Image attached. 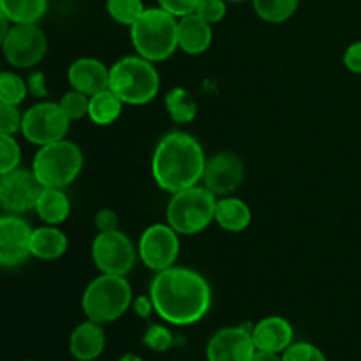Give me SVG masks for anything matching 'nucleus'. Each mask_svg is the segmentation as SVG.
Here are the masks:
<instances>
[{
	"label": "nucleus",
	"instance_id": "3",
	"mask_svg": "<svg viewBox=\"0 0 361 361\" xmlns=\"http://www.w3.org/2000/svg\"><path fill=\"white\" fill-rule=\"evenodd\" d=\"M129 28L136 55L150 62H164L178 49V18L162 7H147Z\"/></svg>",
	"mask_w": 361,
	"mask_h": 361
},
{
	"label": "nucleus",
	"instance_id": "10",
	"mask_svg": "<svg viewBox=\"0 0 361 361\" xmlns=\"http://www.w3.org/2000/svg\"><path fill=\"white\" fill-rule=\"evenodd\" d=\"M92 261L101 274L127 277L137 261V247L120 229L97 233L90 247Z\"/></svg>",
	"mask_w": 361,
	"mask_h": 361
},
{
	"label": "nucleus",
	"instance_id": "20",
	"mask_svg": "<svg viewBox=\"0 0 361 361\" xmlns=\"http://www.w3.org/2000/svg\"><path fill=\"white\" fill-rule=\"evenodd\" d=\"M214 222L228 233H242L252 222V210L245 201L236 196L217 197Z\"/></svg>",
	"mask_w": 361,
	"mask_h": 361
},
{
	"label": "nucleus",
	"instance_id": "2",
	"mask_svg": "<svg viewBox=\"0 0 361 361\" xmlns=\"http://www.w3.org/2000/svg\"><path fill=\"white\" fill-rule=\"evenodd\" d=\"M207 155L192 134L175 130L168 133L155 145L152 155V175L155 183L166 192L197 185L203 178Z\"/></svg>",
	"mask_w": 361,
	"mask_h": 361
},
{
	"label": "nucleus",
	"instance_id": "11",
	"mask_svg": "<svg viewBox=\"0 0 361 361\" xmlns=\"http://www.w3.org/2000/svg\"><path fill=\"white\" fill-rule=\"evenodd\" d=\"M180 254V235L169 224L148 226L140 236L137 257L152 271L175 267Z\"/></svg>",
	"mask_w": 361,
	"mask_h": 361
},
{
	"label": "nucleus",
	"instance_id": "34",
	"mask_svg": "<svg viewBox=\"0 0 361 361\" xmlns=\"http://www.w3.org/2000/svg\"><path fill=\"white\" fill-rule=\"evenodd\" d=\"M228 0H200L194 13L210 25L221 23L228 14Z\"/></svg>",
	"mask_w": 361,
	"mask_h": 361
},
{
	"label": "nucleus",
	"instance_id": "13",
	"mask_svg": "<svg viewBox=\"0 0 361 361\" xmlns=\"http://www.w3.org/2000/svg\"><path fill=\"white\" fill-rule=\"evenodd\" d=\"M245 166L235 152H217L207 159L201 183L217 197L231 196L243 183Z\"/></svg>",
	"mask_w": 361,
	"mask_h": 361
},
{
	"label": "nucleus",
	"instance_id": "14",
	"mask_svg": "<svg viewBox=\"0 0 361 361\" xmlns=\"http://www.w3.org/2000/svg\"><path fill=\"white\" fill-rule=\"evenodd\" d=\"M32 228L20 215H0V267L14 268L32 256Z\"/></svg>",
	"mask_w": 361,
	"mask_h": 361
},
{
	"label": "nucleus",
	"instance_id": "23",
	"mask_svg": "<svg viewBox=\"0 0 361 361\" xmlns=\"http://www.w3.org/2000/svg\"><path fill=\"white\" fill-rule=\"evenodd\" d=\"M123 109V101L113 90L97 92L90 95V104H88V118L95 126H111L120 118Z\"/></svg>",
	"mask_w": 361,
	"mask_h": 361
},
{
	"label": "nucleus",
	"instance_id": "45",
	"mask_svg": "<svg viewBox=\"0 0 361 361\" xmlns=\"http://www.w3.org/2000/svg\"><path fill=\"white\" fill-rule=\"evenodd\" d=\"M0 71H2V69H0Z\"/></svg>",
	"mask_w": 361,
	"mask_h": 361
},
{
	"label": "nucleus",
	"instance_id": "44",
	"mask_svg": "<svg viewBox=\"0 0 361 361\" xmlns=\"http://www.w3.org/2000/svg\"><path fill=\"white\" fill-rule=\"evenodd\" d=\"M27 361H32V360H27Z\"/></svg>",
	"mask_w": 361,
	"mask_h": 361
},
{
	"label": "nucleus",
	"instance_id": "4",
	"mask_svg": "<svg viewBox=\"0 0 361 361\" xmlns=\"http://www.w3.org/2000/svg\"><path fill=\"white\" fill-rule=\"evenodd\" d=\"M109 90L123 104L143 106L154 101L161 90V74L154 62L140 55H127L109 67Z\"/></svg>",
	"mask_w": 361,
	"mask_h": 361
},
{
	"label": "nucleus",
	"instance_id": "18",
	"mask_svg": "<svg viewBox=\"0 0 361 361\" xmlns=\"http://www.w3.org/2000/svg\"><path fill=\"white\" fill-rule=\"evenodd\" d=\"M106 348V334L102 324L87 319L78 324L69 335V351L78 361H94Z\"/></svg>",
	"mask_w": 361,
	"mask_h": 361
},
{
	"label": "nucleus",
	"instance_id": "26",
	"mask_svg": "<svg viewBox=\"0 0 361 361\" xmlns=\"http://www.w3.org/2000/svg\"><path fill=\"white\" fill-rule=\"evenodd\" d=\"M254 13L267 23H284L295 16L300 0H252Z\"/></svg>",
	"mask_w": 361,
	"mask_h": 361
},
{
	"label": "nucleus",
	"instance_id": "8",
	"mask_svg": "<svg viewBox=\"0 0 361 361\" xmlns=\"http://www.w3.org/2000/svg\"><path fill=\"white\" fill-rule=\"evenodd\" d=\"M0 49L9 66L32 69L48 53V37L39 23H13Z\"/></svg>",
	"mask_w": 361,
	"mask_h": 361
},
{
	"label": "nucleus",
	"instance_id": "41",
	"mask_svg": "<svg viewBox=\"0 0 361 361\" xmlns=\"http://www.w3.org/2000/svg\"><path fill=\"white\" fill-rule=\"evenodd\" d=\"M250 361H282V355L277 353H267V351H256Z\"/></svg>",
	"mask_w": 361,
	"mask_h": 361
},
{
	"label": "nucleus",
	"instance_id": "33",
	"mask_svg": "<svg viewBox=\"0 0 361 361\" xmlns=\"http://www.w3.org/2000/svg\"><path fill=\"white\" fill-rule=\"evenodd\" d=\"M21 122H23V113L20 111V106L0 102V134L16 136L18 133H21Z\"/></svg>",
	"mask_w": 361,
	"mask_h": 361
},
{
	"label": "nucleus",
	"instance_id": "12",
	"mask_svg": "<svg viewBox=\"0 0 361 361\" xmlns=\"http://www.w3.org/2000/svg\"><path fill=\"white\" fill-rule=\"evenodd\" d=\"M42 189L32 169H13L0 176V208L14 215L34 210Z\"/></svg>",
	"mask_w": 361,
	"mask_h": 361
},
{
	"label": "nucleus",
	"instance_id": "42",
	"mask_svg": "<svg viewBox=\"0 0 361 361\" xmlns=\"http://www.w3.org/2000/svg\"><path fill=\"white\" fill-rule=\"evenodd\" d=\"M116 361H145L141 356L134 355V353H127V355H122Z\"/></svg>",
	"mask_w": 361,
	"mask_h": 361
},
{
	"label": "nucleus",
	"instance_id": "38",
	"mask_svg": "<svg viewBox=\"0 0 361 361\" xmlns=\"http://www.w3.org/2000/svg\"><path fill=\"white\" fill-rule=\"evenodd\" d=\"M344 66L351 73L361 74V41H356L348 46L344 53Z\"/></svg>",
	"mask_w": 361,
	"mask_h": 361
},
{
	"label": "nucleus",
	"instance_id": "7",
	"mask_svg": "<svg viewBox=\"0 0 361 361\" xmlns=\"http://www.w3.org/2000/svg\"><path fill=\"white\" fill-rule=\"evenodd\" d=\"M83 152L76 143L66 140L39 147L32 161V171L42 187L66 189L83 169Z\"/></svg>",
	"mask_w": 361,
	"mask_h": 361
},
{
	"label": "nucleus",
	"instance_id": "5",
	"mask_svg": "<svg viewBox=\"0 0 361 361\" xmlns=\"http://www.w3.org/2000/svg\"><path fill=\"white\" fill-rule=\"evenodd\" d=\"M133 288L122 275L101 274L85 288L81 309L87 319L99 324L118 321L133 305Z\"/></svg>",
	"mask_w": 361,
	"mask_h": 361
},
{
	"label": "nucleus",
	"instance_id": "31",
	"mask_svg": "<svg viewBox=\"0 0 361 361\" xmlns=\"http://www.w3.org/2000/svg\"><path fill=\"white\" fill-rule=\"evenodd\" d=\"M143 344L155 353H166L175 344V337H173L171 330L168 326L152 323L148 324L147 331H145Z\"/></svg>",
	"mask_w": 361,
	"mask_h": 361
},
{
	"label": "nucleus",
	"instance_id": "17",
	"mask_svg": "<svg viewBox=\"0 0 361 361\" xmlns=\"http://www.w3.org/2000/svg\"><path fill=\"white\" fill-rule=\"evenodd\" d=\"M67 80L74 90L87 95L106 90L109 85V67L94 56H81L74 60L67 69Z\"/></svg>",
	"mask_w": 361,
	"mask_h": 361
},
{
	"label": "nucleus",
	"instance_id": "16",
	"mask_svg": "<svg viewBox=\"0 0 361 361\" xmlns=\"http://www.w3.org/2000/svg\"><path fill=\"white\" fill-rule=\"evenodd\" d=\"M252 341L257 351L282 355L295 342V330L286 317L268 316L252 326Z\"/></svg>",
	"mask_w": 361,
	"mask_h": 361
},
{
	"label": "nucleus",
	"instance_id": "27",
	"mask_svg": "<svg viewBox=\"0 0 361 361\" xmlns=\"http://www.w3.org/2000/svg\"><path fill=\"white\" fill-rule=\"evenodd\" d=\"M27 95V80L14 71H0V102L20 106Z\"/></svg>",
	"mask_w": 361,
	"mask_h": 361
},
{
	"label": "nucleus",
	"instance_id": "29",
	"mask_svg": "<svg viewBox=\"0 0 361 361\" xmlns=\"http://www.w3.org/2000/svg\"><path fill=\"white\" fill-rule=\"evenodd\" d=\"M60 108L63 109V113L67 115V118L71 122H76V120L85 118L88 116V104H90V95L83 94L80 90H69L62 95V99L59 101Z\"/></svg>",
	"mask_w": 361,
	"mask_h": 361
},
{
	"label": "nucleus",
	"instance_id": "40",
	"mask_svg": "<svg viewBox=\"0 0 361 361\" xmlns=\"http://www.w3.org/2000/svg\"><path fill=\"white\" fill-rule=\"evenodd\" d=\"M11 25H13V23H11V20L6 16V13L2 11V7H0V46H2L4 39H6V35H7V32H9Z\"/></svg>",
	"mask_w": 361,
	"mask_h": 361
},
{
	"label": "nucleus",
	"instance_id": "36",
	"mask_svg": "<svg viewBox=\"0 0 361 361\" xmlns=\"http://www.w3.org/2000/svg\"><path fill=\"white\" fill-rule=\"evenodd\" d=\"M95 228H97L99 233H108L118 229V214L111 208H102L95 214Z\"/></svg>",
	"mask_w": 361,
	"mask_h": 361
},
{
	"label": "nucleus",
	"instance_id": "30",
	"mask_svg": "<svg viewBox=\"0 0 361 361\" xmlns=\"http://www.w3.org/2000/svg\"><path fill=\"white\" fill-rule=\"evenodd\" d=\"M21 164V147L18 140L9 134H0V176Z\"/></svg>",
	"mask_w": 361,
	"mask_h": 361
},
{
	"label": "nucleus",
	"instance_id": "28",
	"mask_svg": "<svg viewBox=\"0 0 361 361\" xmlns=\"http://www.w3.org/2000/svg\"><path fill=\"white\" fill-rule=\"evenodd\" d=\"M143 0H106V13L113 21L130 27L145 13Z\"/></svg>",
	"mask_w": 361,
	"mask_h": 361
},
{
	"label": "nucleus",
	"instance_id": "22",
	"mask_svg": "<svg viewBox=\"0 0 361 361\" xmlns=\"http://www.w3.org/2000/svg\"><path fill=\"white\" fill-rule=\"evenodd\" d=\"M35 214L44 224L60 226L66 222L71 215V200L66 194V189L56 187H44L39 194L35 203Z\"/></svg>",
	"mask_w": 361,
	"mask_h": 361
},
{
	"label": "nucleus",
	"instance_id": "25",
	"mask_svg": "<svg viewBox=\"0 0 361 361\" xmlns=\"http://www.w3.org/2000/svg\"><path fill=\"white\" fill-rule=\"evenodd\" d=\"M166 111L176 123H189L197 115V102L187 88L175 87L164 97Z\"/></svg>",
	"mask_w": 361,
	"mask_h": 361
},
{
	"label": "nucleus",
	"instance_id": "19",
	"mask_svg": "<svg viewBox=\"0 0 361 361\" xmlns=\"http://www.w3.org/2000/svg\"><path fill=\"white\" fill-rule=\"evenodd\" d=\"M214 30L208 21L196 13L178 18V48L187 55H201L210 48Z\"/></svg>",
	"mask_w": 361,
	"mask_h": 361
},
{
	"label": "nucleus",
	"instance_id": "6",
	"mask_svg": "<svg viewBox=\"0 0 361 361\" xmlns=\"http://www.w3.org/2000/svg\"><path fill=\"white\" fill-rule=\"evenodd\" d=\"M215 204L217 196L197 183L171 194L166 208V219L178 235H197L214 222Z\"/></svg>",
	"mask_w": 361,
	"mask_h": 361
},
{
	"label": "nucleus",
	"instance_id": "9",
	"mask_svg": "<svg viewBox=\"0 0 361 361\" xmlns=\"http://www.w3.org/2000/svg\"><path fill=\"white\" fill-rule=\"evenodd\" d=\"M71 120L60 108L59 102L41 101L23 111L21 136L37 147L66 140Z\"/></svg>",
	"mask_w": 361,
	"mask_h": 361
},
{
	"label": "nucleus",
	"instance_id": "15",
	"mask_svg": "<svg viewBox=\"0 0 361 361\" xmlns=\"http://www.w3.org/2000/svg\"><path fill=\"white\" fill-rule=\"evenodd\" d=\"M252 328L228 326L212 335L207 344L208 361H250L256 355Z\"/></svg>",
	"mask_w": 361,
	"mask_h": 361
},
{
	"label": "nucleus",
	"instance_id": "21",
	"mask_svg": "<svg viewBox=\"0 0 361 361\" xmlns=\"http://www.w3.org/2000/svg\"><path fill=\"white\" fill-rule=\"evenodd\" d=\"M69 240L59 226L44 224L32 229L30 254L42 261H55L67 252Z\"/></svg>",
	"mask_w": 361,
	"mask_h": 361
},
{
	"label": "nucleus",
	"instance_id": "35",
	"mask_svg": "<svg viewBox=\"0 0 361 361\" xmlns=\"http://www.w3.org/2000/svg\"><path fill=\"white\" fill-rule=\"evenodd\" d=\"M200 0H157L159 7L171 13L173 16L183 18L187 14H192Z\"/></svg>",
	"mask_w": 361,
	"mask_h": 361
},
{
	"label": "nucleus",
	"instance_id": "24",
	"mask_svg": "<svg viewBox=\"0 0 361 361\" xmlns=\"http://www.w3.org/2000/svg\"><path fill=\"white\" fill-rule=\"evenodd\" d=\"M11 23H39L48 11V0H0Z\"/></svg>",
	"mask_w": 361,
	"mask_h": 361
},
{
	"label": "nucleus",
	"instance_id": "32",
	"mask_svg": "<svg viewBox=\"0 0 361 361\" xmlns=\"http://www.w3.org/2000/svg\"><path fill=\"white\" fill-rule=\"evenodd\" d=\"M282 361H328L317 345L310 342H293L284 353Z\"/></svg>",
	"mask_w": 361,
	"mask_h": 361
},
{
	"label": "nucleus",
	"instance_id": "43",
	"mask_svg": "<svg viewBox=\"0 0 361 361\" xmlns=\"http://www.w3.org/2000/svg\"><path fill=\"white\" fill-rule=\"evenodd\" d=\"M228 2H247V0H228Z\"/></svg>",
	"mask_w": 361,
	"mask_h": 361
},
{
	"label": "nucleus",
	"instance_id": "37",
	"mask_svg": "<svg viewBox=\"0 0 361 361\" xmlns=\"http://www.w3.org/2000/svg\"><path fill=\"white\" fill-rule=\"evenodd\" d=\"M27 88L28 94L34 95L37 99H46L48 97V83H46V74L42 71H34V73L28 74L27 78Z\"/></svg>",
	"mask_w": 361,
	"mask_h": 361
},
{
	"label": "nucleus",
	"instance_id": "39",
	"mask_svg": "<svg viewBox=\"0 0 361 361\" xmlns=\"http://www.w3.org/2000/svg\"><path fill=\"white\" fill-rule=\"evenodd\" d=\"M133 310L136 316L143 317V319H150L152 314L155 312L154 309V302H152L150 295L148 296H137V298L133 300Z\"/></svg>",
	"mask_w": 361,
	"mask_h": 361
},
{
	"label": "nucleus",
	"instance_id": "1",
	"mask_svg": "<svg viewBox=\"0 0 361 361\" xmlns=\"http://www.w3.org/2000/svg\"><path fill=\"white\" fill-rule=\"evenodd\" d=\"M155 314L175 326H189L208 314L212 288L200 271L187 267H171L157 271L150 284Z\"/></svg>",
	"mask_w": 361,
	"mask_h": 361
}]
</instances>
